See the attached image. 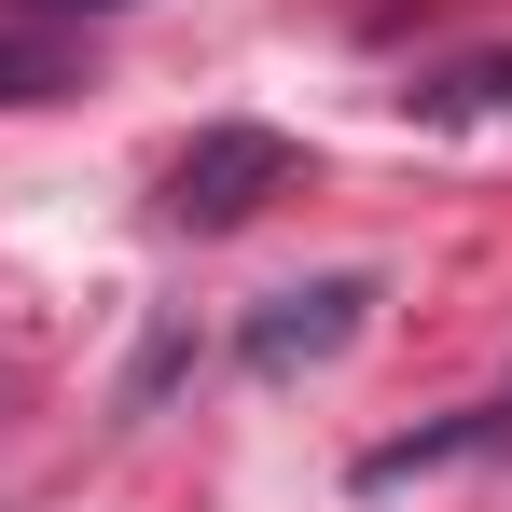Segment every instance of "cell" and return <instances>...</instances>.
<instances>
[{"label": "cell", "mask_w": 512, "mask_h": 512, "mask_svg": "<svg viewBox=\"0 0 512 512\" xmlns=\"http://www.w3.org/2000/svg\"><path fill=\"white\" fill-rule=\"evenodd\" d=\"M291 180H305V153L277 125H208V139H180V167H167V222L180 236H236L263 194H291Z\"/></svg>", "instance_id": "6da1fadb"}, {"label": "cell", "mask_w": 512, "mask_h": 512, "mask_svg": "<svg viewBox=\"0 0 512 512\" xmlns=\"http://www.w3.org/2000/svg\"><path fill=\"white\" fill-rule=\"evenodd\" d=\"M360 319H374V277H305V291H263V305H250L236 360H250L263 388H291V374L346 360V346H360Z\"/></svg>", "instance_id": "7a4b0ae2"}, {"label": "cell", "mask_w": 512, "mask_h": 512, "mask_svg": "<svg viewBox=\"0 0 512 512\" xmlns=\"http://www.w3.org/2000/svg\"><path fill=\"white\" fill-rule=\"evenodd\" d=\"M402 125H429V139H457V125H512V42H471V56L416 70V84H402Z\"/></svg>", "instance_id": "3957f363"}, {"label": "cell", "mask_w": 512, "mask_h": 512, "mask_svg": "<svg viewBox=\"0 0 512 512\" xmlns=\"http://www.w3.org/2000/svg\"><path fill=\"white\" fill-rule=\"evenodd\" d=\"M457 457H512V388H499V402H471V416H443V429H416V443H374V457H360V485L388 499V485L457 471Z\"/></svg>", "instance_id": "277c9868"}, {"label": "cell", "mask_w": 512, "mask_h": 512, "mask_svg": "<svg viewBox=\"0 0 512 512\" xmlns=\"http://www.w3.org/2000/svg\"><path fill=\"white\" fill-rule=\"evenodd\" d=\"M70 70H56V28H14L0 42V111H28V97H56Z\"/></svg>", "instance_id": "5b68a950"}, {"label": "cell", "mask_w": 512, "mask_h": 512, "mask_svg": "<svg viewBox=\"0 0 512 512\" xmlns=\"http://www.w3.org/2000/svg\"><path fill=\"white\" fill-rule=\"evenodd\" d=\"M14 14H42V28H56V14H125V0H14Z\"/></svg>", "instance_id": "8992f818"}]
</instances>
